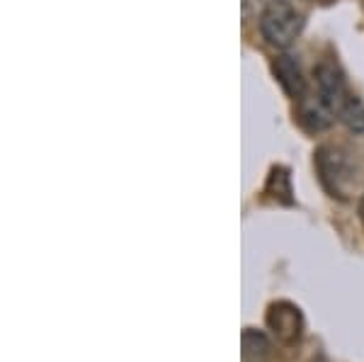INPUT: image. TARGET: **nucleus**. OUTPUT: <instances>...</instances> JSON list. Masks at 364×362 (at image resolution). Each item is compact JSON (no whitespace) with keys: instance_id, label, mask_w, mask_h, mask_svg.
Here are the masks:
<instances>
[{"instance_id":"obj_1","label":"nucleus","mask_w":364,"mask_h":362,"mask_svg":"<svg viewBox=\"0 0 364 362\" xmlns=\"http://www.w3.org/2000/svg\"><path fill=\"white\" fill-rule=\"evenodd\" d=\"M304 29V15L287 0H272L260 15V34L272 49H289Z\"/></svg>"},{"instance_id":"obj_2","label":"nucleus","mask_w":364,"mask_h":362,"mask_svg":"<svg viewBox=\"0 0 364 362\" xmlns=\"http://www.w3.org/2000/svg\"><path fill=\"white\" fill-rule=\"evenodd\" d=\"M316 163H318L321 183L326 185L331 197L345 200L350 190V183H352V168L343 151L333 149V146H323L318 151V156H316Z\"/></svg>"},{"instance_id":"obj_3","label":"nucleus","mask_w":364,"mask_h":362,"mask_svg":"<svg viewBox=\"0 0 364 362\" xmlns=\"http://www.w3.org/2000/svg\"><path fill=\"white\" fill-rule=\"evenodd\" d=\"M314 73H316V85H318V97L328 105V110L333 115H338L352 97L343 71L333 61H323L316 66Z\"/></svg>"},{"instance_id":"obj_4","label":"nucleus","mask_w":364,"mask_h":362,"mask_svg":"<svg viewBox=\"0 0 364 362\" xmlns=\"http://www.w3.org/2000/svg\"><path fill=\"white\" fill-rule=\"evenodd\" d=\"M267 329L279 338L284 346H294L301 338L304 321L301 312L289 302H274L267 309Z\"/></svg>"},{"instance_id":"obj_5","label":"nucleus","mask_w":364,"mask_h":362,"mask_svg":"<svg viewBox=\"0 0 364 362\" xmlns=\"http://www.w3.org/2000/svg\"><path fill=\"white\" fill-rule=\"evenodd\" d=\"M272 71L277 75L279 85L284 87V92L294 100H301L304 92H306V80L301 75V68L294 61V56H279L277 61L272 63Z\"/></svg>"},{"instance_id":"obj_6","label":"nucleus","mask_w":364,"mask_h":362,"mask_svg":"<svg viewBox=\"0 0 364 362\" xmlns=\"http://www.w3.org/2000/svg\"><path fill=\"white\" fill-rule=\"evenodd\" d=\"M333 122V112L328 110V105L321 100H304L301 97V124L309 132H323L328 129Z\"/></svg>"},{"instance_id":"obj_7","label":"nucleus","mask_w":364,"mask_h":362,"mask_svg":"<svg viewBox=\"0 0 364 362\" xmlns=\"http://www.w3.org/2000/svg\"><path fill=\"white\" fill-rule=\"evenodd\" d=\"M272 358V346L260 331H243V362H267Z\"/></svg>"},{"instance_id":"obj_8","label":"nucleus","mask_w":364,"mask_h":362,"mask_svg":"<svg viewBox=\"0 0 364 362\" xmlns=\"http://www.w3.org/2000/svg\"><path fill=\"white\" fill-rule=\"evenodd\" d=\"M267 195H272L274 200H279L282 204H291V178L287 173V168H272L267 178V188H265Z\"/></svg>"},{"instance_id":"obj_9","label":"nucleus","mask_w":364,"mask_h":362,"mask_svg":"<svg viewBox=\"0 0 364 362\" xmlns=\"http://www.w3.org/2000/svg\"><path fill=\"white\" fill-rule=\"evenodd\" d=\"M338 119L348 127L350 132H364V102L357 100V97H350V102L345 105L338 112Z\"/></svg>"},{"instance_id":"obj_10","label":"nucleus","mask_w":364,"mask_h":362,"mask_svg":"<svg viewBox=\"0 0 364 362\" xmlns=\"http://www.w3.org/2000/svg\"><path fill=\"white\" fill-rule=\"evenodd\" d=\"M360 212H362V219H364V197H362V204H360Z\"/></svg>"}]
</instances>
